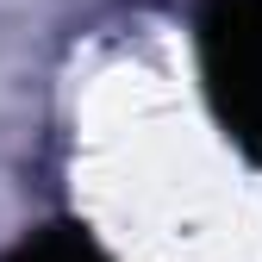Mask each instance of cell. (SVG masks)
Here are the masks:
<instances>
[{
    "label": "cell",
    "instance_id": "obj_1",
    "mask_svg": "<svg viewBox=\"0 0 262 262\" xmlns=\"http://www.w3.org/2000/svg\"><path fill=\"white\" fill-rule=\"evenodd\" d=\"M200 81L225 138L262 169V0L200 7Z\"/></svg>",
    "mask_w": 262,
    "mask_h": 262
},
{
    "label": "cell",
    "instance_id": "obj_2",
    "mask_svg": "<svg viewBox=\"0 0 262 262\" xmlns=\"http://www.w3.org/2000/svg\"><path fill=\"white\" fill-rule=\"evenodd\" d=\"M0 262H106V250L94 244L81 225H44V231H31L25 244H13Z\"/></svg>",
    "mask_w": 262,
    "mask_h": 262
}]
</instances>
